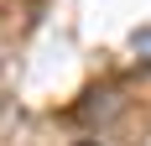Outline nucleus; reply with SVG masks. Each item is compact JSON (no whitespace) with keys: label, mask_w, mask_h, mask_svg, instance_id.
<instances>
[{"label":"nucleus","mask_w":151,"mask_h":146,"mask_svg":"<svg viewBox=\"0 0 151 146\" xmlns=\"http://www.w3.org/2000/svg\"><path fill=\"white\" fill-rule=\"evenodd\" d=\"M78 146H99V141H78Z\"/></svg>","instance_id":"1"}]
</instances>
